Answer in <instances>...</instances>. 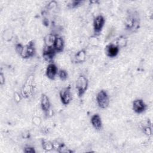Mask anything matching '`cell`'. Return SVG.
Here are the masks:
<instances>
[{
  "mask_svg": "<svg viewBox=\"0 0 153 153\" xmlns=\"http://www.w3.org/2000/svg\"><path fill=\"white\" fill-rule=\"evenodd\" d=\"M104 23V19L102 16H99L96 17V19L94 20V29L96 31L100 30Z\"/></svg>",
  "mask_w": 153,
  "mask_h": 153,
  "instance_id": "cell-6",
  "label": "cell"
},
{
  "mask_svg": "<svg viewBox=\"0 0 153 153\" xmlns=\"http://www.w3.org/2000/svg\"><path fill=\"white\" fill-rule=\"evenodd\" d=\"M87 86V81L86 78L83 76H79L76 83V88L78 89L79 95L82 94L85 91Z\"/></svg>",
  "mask_w": 153,
  "mask_h": 153,
  "instance_id": "cell-3",
  "label": "cell"
},
{
  "mask_svg": "<svg viewBox=\"0 0 153 153\" xmlns=\"http://www.w3.org/2000/svg\"><path fill=\"white\" fill-rule=\"evenodd\" d=\"M145 108V103L142 100H136L133 103V109L135 112L140 113L144 111Z\"/></svg>",
  "mask_w": 153,
  "mask_h": 153,
  "instance_id": "cell-5",
  "label": "cell"
},
{
  "mask_svg": "<svg viewBox=\"0 0 153 153\" xmlns=\"http://www.w3.org/2000/svg\"><path fill=\"white\" fill-rule=\"evenodd\" d=\"M91 123L93 126L99 129L101 128L102 126V123H101V120L100 117L98 115H94L92 118H91Z\"/></svg>",
  "mask_w": 153,
  "mask_h": 153,
  "instance_id": "cell-8",
  "label": "cell"
},
{
  "mask_svg": "<svg viewBox=\"0 0 153 153\" xmlns=\"http://www.w3.org/2000/svg\"><path fill=\"white\" fill-rule=\"evenodd\" d=\"M139 26V18L136 14L134 13L131 14L128 16L127 19L126 27L128 29H136Z\"/></svg>",
  "mask_w": 153,
  "mask_h": 153,
  "instance_id": "cell-1",
  "label": "cell"
},
{
  "mask_svg": "<svg viewBox=\"0 0 153 153\" xmlns=\"http://www.w3.org/2000/svg\"><path fill=\"white\" fill-rule=\"evenodd\" d=\"M108 54L111 57L116 56L118 52V48L114 45H111L108 48Z\"/></svg>",
  "mask_w": 153,
  "mask_h": 153,
  "instance_id": "cell-10",
  "label": "cell"
},
{
  "mask_svg": "<svg viewBox=\"0 0 153 153\" xmlns=\"http://www.w3.org/2000/svg\"><path fill=\"white\" fill-rule=\"evenodd\" d=\"M97 100L99 106L101 108H105L108 106L109 103V99L105 91L102 90L99 93L97 97Z\"/></svg>",
  "mask_w": 153,
  "mask_h": 153,
  "instance_id": "cell-2",
  "label": "cell"
},
{
  "mask_svg": "<svg viewBox=\"0 0 153 153\" xmlns=\"http://www.w3.org/2000/svg\"><path fill=\"white\" fill-rule=\"evenodd\" d=\"M62 101L64 104H68L71 100V93L68 88H64L60 92Z\"/></svg>",
  "mask_w": 153,
  "mask_h": 153,
  "instance_id": "cell-4",
  "label": "cell"
},
{
  "mask_svg": "<svg viewBox=\"0 0 153 153\" xmlns=\"http://www.w3.org/2000/svg\"><path fill=\"white\" fill-rule=\"evenodd\" d=\"M41 105H42V108L44 111H47L49 109L50 102H49V100H48V99L47 98V97L44 94H43L42 96Z\"/></svg>",
  "mask_w": 153,
  "mask_h": 153,
  "instance_id": "cell-9",
  "label": "cell"
},
{
  "mask_svg": "<svg viewBox=\"0 0 153 153\" xmlns=\"http://www.w3.org/2000/svg\"><path fill=\"white\" fill-rule=\"evenodd\" d=\"M22 52L24 53L22 55L23 57H29L33 54V48L32 45H29L25 48V50L24 48H22Z\"/></svg>",
  "mask_w": 153,
  "mask_h": 153,
  "instance_id": "cell-11",
  "label": "cell"
},
{
  "mask_svg": "<svg viewBox=\"0 0 153 153\" xmlns=\"http://www.w3.org/2000/svg\"><path fill=\"white\" fill-rule=\"evenodd\" d=\"M54 44L55 48L57 51H60L63 48V40L60 38H57L55 39L54 42Z\"/></svg>",
  "mask_w": 153,
  "mask_h": 153,
  "instance_id": "cell-12",
  "label": "cell"
},
{
  "mask_svg": "<svg viewBox=\"0 0 153 153\" xmlns=\"http://www.w3.org/2000/svg\"><path fill=\"white\" fill-rule=\"evenodd\" d=\"M59 75H60V78H61L62 79H65V78H66V76H67V74H66V72L65 71H61L60 72V73H59Z\"/></svg>",
  "mask_w": 153,
  "mask_h": 153,
  "instance_id": "cell-13",
  "label": "cell"
},
{
  "mask_svg": "<svg viewBox=\"0 0 153 153\" xmlns=\"http://www.w3.org/2000/svg\"><path fill=\"white\" fill-rule=\"evenodd\" d=\"M56 72L57 68L54 65L51 64L48 65L47 69V75L50 78H53L56 74Z\"/></svg>",
  "mask_w": 153,
  "mask_h": 153,
  "instance_id": "cell-7",
  "label": "cell"
}]
</instances>
